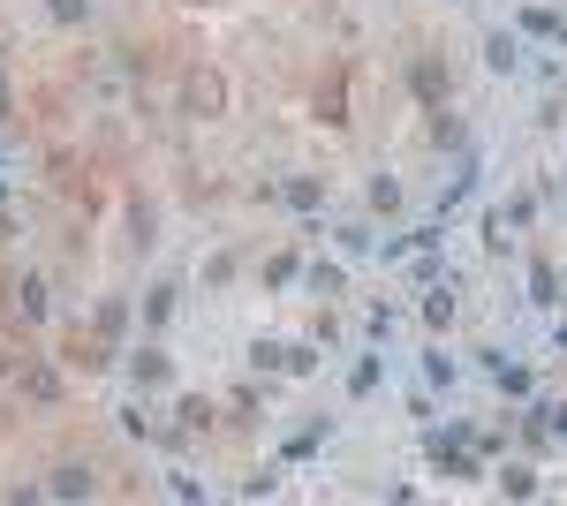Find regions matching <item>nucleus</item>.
<instances>
[{
	"label": "nucleus",
	"instance_id": "nucleus-5",
	"mask_svg": "<svg viewBox=\"0 0 567 506\" xmlns=\"http://www.w3.org/2000/svg\"><path fill=\"white\" fill-rule=\"evenodd\" d=\"M515 53H522L515 38H492V46H484V61H492V68H515Z\"/></svg>",
	"mask_w": 567,
	"mask_h": 506
},
{
	"label": "nucleus",
	"instance_id": "nucleus-3",
	"mask_svg": "<svg viewBox=\"0 0 567 506\" xmlns=\"http://www.w3.org/2000/svg\"><path fill=\"white\" fill-rule=\"evenodd\" d=\"M492 378H499V386H507V393H530V371H515L507 355H492Z\"/></svg>",
	"mask_w": 567,
	"mask_h": 506
},
{
	"label": "nucleus",
	"instance_id": "nucleus-9",
	"mask_svg": "<svg viewBox=\"0 0 567 506\" xmlns=\"http://www.w3.org/2000/svg\"><path fill=\"white\" fill-rule=\"evenodd\" d=\"M0 114H8V91H0Z\"/></svg>",
	"mask_w": 567,
	"mask_h": 506
},
{
	"label": "nucleus",
	"instance_id": "nucleus-8",
	"mask_svg": "<svg viewBox=\"0 0 567 506\" xmlns=\"http://www.w3.org/2000/svg\"><path fill=\"white\" fill-rule=\"evenodd\" d=\"M545 416H552V431H560V439H567V408H545Z\"/></svg>",
	"mask_w": 567,
	"mask_h": 506
},
{
	"label": "nucleus",
	"instance_id": "nucleus-4",
	"mask_svg": "<svg viewBox=\"0 0 567 506\" xmlns=\"http://www.w3.org/2000/svg\"><path fill=\"white\" fill-rule=\"evenodd\" d=\"M16 303H23V318H46V287L23 280V287H16Z\"/></svg>",
	"mask_w": 567,
	"mask_h": 506
},
{
	"label": "nucleus",
	"instance_id": "nucleus-7",
	"mask_svg": "<svg viewBox=\"0 0 567 506\" xmlns=\"http://www.w3.org/2000/svg\"><path fill=\"white\" fill-rule=\"evenodd\" d=\"M499 484L515 491V499H530V491H537V476H530V469H499Z\"/></svg>",
	"mask_w": 567,
	"mask_h": 506
},
{
	"label": "nucleus",
	"instance_id": "nucleus-2",
	"mask_svg": "<svg viewBox=\"0 0 567 506\" xmlns=\"http://www.w3.org/2000/svg\"><path fill=\"white\" fill-rule=\"evenodd\" d=\"M522 23H530L537 38H552V46H567V23H560V16H537V8H522Z\"/></svg>",
	"mask_w": 567,
	"mask_h": 506
},
{
	"label": "nucleus",
	"instance_id": "nucleus-1",
	"mask_svg": "<svg viewBox=\"0 0 567 506\" xmlns=\"http://www.w3.org/2000/svg\"><path fill=\"white\" fill-rule=\"evenodd\" d=\"M53 499H76V491H91V469H76V461H69V469H53Z\"/></svg>",
	"mask_w": 567,
	"mask_h": 506
},
{
	"label": "nucleus",
	"instance_id": "nucleus-6",
	"mask_svg": "<svg viewBox=\"0 0 567 506\" xmlns=\"http://www.w3.org/2000/svg\"><path fill=\"white\" fill-rule=\"evenodd\" d=\"M23 386H31V393H38V401H53V393H61V378H53V371H46V363H38V371H31V378H23Z\"/></svg>",
	"mask_w": 567,
	"mask_h": 506
}]
</instances>
